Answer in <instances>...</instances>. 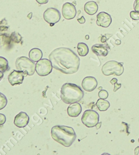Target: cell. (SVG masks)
I'll return each mask as SVG.
<instances>
[{"mask_svg": "<svg viewBox=\"0 0 139 155\" xmlns=\"http://www.w3.org/2000/svg\"><path fill=\"white\" fill-rule=\"evenodd\" d=\"M53 68L65 74L78 71L80 60L76 54L69 48L60 47L53 50L49 56Z\"/></svg>", "mask_w": 139, "mask_h": 155, "instance_id": "obj_1", "label": "cell"}, {"mask_svg": "<svg viewBox=\"0 0 139 155\" xmlns=\"http://www.w3.org/2000/svg\"><path fill=\"white\" fill-rule=\"evenodd\" d=\"M51 136L55 141L65 147H70L76 139V132L72 127L56 125L51 129Z\"/></svg>", "mask_w": 139, "mask_h": 155, "instance_id": "obj_2", "label": "cell"}, {"mask_svg": "<svg viewBox=\"0 0 139 155\" xmlns=\"http://www.w3.org/2000/svg\"><path fill=\"white\" fill-rule=\"evenodd\" d=\"M61 98L67 104L80 102L83 98L84 93L80 87L75 84L66 83L61 88Z\"/></svg>", "mask_w": 139, "mask_h": 155, "instance_id": "obj_3", "label": "cell"}, {"mask_svg": "<svg viewBox=\"0 0 139 155\" xmlns=\"http://www.w3.org/2000/svg\"><path fill=\"white\" fill-rule=\"evenodd\" d=\"M16 68L19 71H23L24 73L25 77L32 76L34 75L35 71L36 64L34 62L32 61L25 56L18 57L15 62Z\"/></svg>", "mask_w": 139, "mask_h": 155, "instance_id": "obj_4", "label": "cell"}, {"mask_svg": "<svg viewBox=\"0 0 139 155\" xmlns=\"http://www.w3.org/2000/svg\"><path fill=\"white\" fill-rule=\"evenodd\" d=\"M102 71L105 76L111 75L120 76L123 73L124 68L122 63L115 61H110L106 62L103 66Z\"/></svg>", "mask_w": 139, "mask_h": 155, "instance_id": "obj_5", "label": "cell"}, {"mask_svg": "<svg viewBox=\"0 0 139 155\" xmlns=\"http://www.w3.org/2000/svg\"><path fill=\"white\" fill-rule=\"evenodd\" d=\"M99 114L95 111L87 110L85 111L82 117V122L86 127H96L99 122Z\"/></svg>", "mask_w": 139, "mask_h": 155, "instance_id": "obj_6", "label": "cell"}, {"mask_svg": "<svg viewBox=\"0 0 139 155\" xmlns=\"http://www.w3.org/2000/svg\"><path fill=\"white\" fill-rule=\"evenodd\" d=\"M52 68V63L49 59H41L36 64L35 70L39 76H46L51 73Z\"/></svg>", "mask_w": 139, "mask_h": 155, "instance_id": "obj_7", "label": "cell"}, {"mask_svg": "<svg viewBox=\"0 0 139 155\" xmlns=\"http://www.w3.org/2000/svg\"><path fill=\"white\" fill-rule=\"evenodd\" d=\"M61 15L59 11L53 8H47L44 13V18L46 22L53 26L60 20Z\"/></svg>", "mask_w": 139, "mask_h": 155, "instance_id": "obj_8", "label": "cell"}, {"mask_svg": "<svg viewBox=\"0 0 139 155\" xmlns=\"http://www.w3.org/2000/svg\"><path fill=\"white\" fill-rule=\"evenodd\" d=\"M24 77V73L23 71L14 70L9 74L8 76V79L11 85L12 86H14L22 84Z\"/></svg>", "mask_w": 139, "mask_h": 155, "instance_id": "obj_9", "label": "cell"}, {"mask_svg": "<svg viewBox=\"0 0 139 155\" xmlns=\"http://www.w3.org/2000/svg\"><path fill=\"white\" fill-rule=\"evenodd\" d=\"M62 14L63 17L66 20L73 19L76 16V7L73 4L66 2L63 4L62 7Z\"/></svg>", "mask_w": 139, "mask_h": 155, "instance_id": "obj_10", "label": "cell"}, {"mask_svg": "<svg viewBox=\"0 0 139 155\" xmlns=\"http://www.w3.org/2000/svg\"><path fill=\"white\" fill-rule=\"evenodd\" d=\"M82 86L85 91L91 92L94 91L97 86V81L94 77L87 76L83 80Z\"/></svg>", "mask_w": 139, "mask_h": 155, "instance_id": "obj_11", "label": "cell"}, {"mask_svg": "<svg viewBox=\"0 0 139 155\" xmlns=\"http://www.w3.org/2000/svg\"><path fill=\"white\" fill-rule=\"evenodd\" d=\"M112 18L109 14L105 12H101L97 15L96 24L98 26L108 28L111 24Z\"/></svg>", "mask_w": 139, "mask_h": 155, "instance_id": "obj_12", "label": "cell"}, {"mask_svg": "<svg viewBox=\"0 0 139 155\" xmlns=\"http://www.w3.org/2000/svg\"><path fill=\"white\" fill-rule=\"evenodd\" d=\"M29 117L26 113L21 111L17 114L14 118V123L17 127H24L27 125Z\"/></svg>", "mask_w": 139, "mask_h": 155, "instance_id": "obj_13", "label": "cell"}, {"mask_svg": "<svg viewBox=\"0 0 139 155\" xmlns=\"http://www.w3.org/2000/svg\"><path fill=\"white\" fill-rule=\"evenodd\" d=\"M82 111V108L81 105L77 102L70 104L67 109L68 115L71 117H78L80 115Z\"/></svg>", "mask_w": 139, "mask_h": 155, "instance_id": "obj_14", "label": "cell"}, {"mask_svg": "<svg viewBox=\"0 0 139 155\" xmlns=\"http://www.w3.org/2000/svg\"><path fill=\"white\" fill-rule=\"evenodd\" d=\"M109 50V47L101 44H96L92 47V51L98 56H107Z\"/></svg>", "mask_w": 139, "mask_h": 155, "instance_id": "obj_15", "label": "cell"}, {"mask_svg": "<svg viewBox=\"0 0 139 155\" xmlns=\"http://www.w3.org/2000/svg\"><path fill=\"white\" fill-rule=\"evenodd\" d=\"M98 6L95 1H89L85 4L84 6V11L87 14L93 15L97 12Z\"/></svg>", "mask_w": 139, "mask_h": 155, "instance_id": "obj_16", "label": "cell"}, {"mask_svg": "<svg viewBox=\"0 0 139 155\" xmlns=\"http://www.w3.org/2000/svg\"><path fill=\"white\" fill-rule=\"evenodd\" d=\"M42 52L38 48H33L29 52V57L33 62H38L42 59Z\"/></svg>", "mask_w": 139, "mask_h": 155, "instance_id": "obj_17", "label": "cell"}, {"mask_svg": "<svg viewBox=\"0 0 139 155\" xmlns=\"http://www.w3.org/2000/svg\"><path fill=\"white\" fill-rule=\"evenodd\" d=\"M96 106L98 109L101 111H104L107 110L110 107V103L109 101L102 98H100L98 100L96 103Z\"/></svg>", "mask_w": 139, "mask_h": 155, "instance_id": "obj_18", "label": "cell"}, {"mask_svg": "<svg viewBox=\"0 0 139 155\" xmlns=\"http://www.w3.org/2000/svg\"><path fill=\"white\" fill-rule=\"evenodd\" d=\"M77 52L80 56H85L89 53V48L88 46L85 43L80 42L77 45Z\"/></svg>", "mask_w": 139, "mask_h": 155, "instance_id": "obj_19", "label": "cell"}, {"mask_svg": "<svg viewBox=\"0 0 139 155\" xmlns=\"http://www.w3.org/2000/svg\"><path fill=\"white\" fill-rule=\"evenodd\" d=\"M9 68L8 62L7 59L0 57V71L5 72Z\"/></svg>", "mask_w": 139, "mask_h": 155, "instance_id": "obj_20", "label": "cell"}, {"mask_svg": "<svg viewBox=\"0 0 139 155\" xmlns=\"http://www.w3.org/2000/svg\"><path fill=\"white\" fill-rule=\"evenodd\" d=\"M7 102V97L4 94L0 93V110L6 107Z\"/></svg>", "mask_w": 139, "mask_h": 155, "instance_id": "obj_21", "label": "cell"}, {"mask_svg": "<svg viewBox=\"0 0 139 155\" xmlns=\"http://www.w3.org/2000/svg\"><path fill=\"white\" fill-rule=\"evenodd\" d=\"M11 38L14 42L19 43L21 42L22 37L20 34L17 32H14L11 35Z\"/></svg>", "mask_w": 139, "mask_h": 155, "instance_id": "obj_22", "label": "cell"}, {"mask_svg": "<svg viewBox=\"0 0 139 155\" xmlns=\"http://www.w3.org/2000/svg\"><path fill=\"white\" fill-rule=\"evenodd\" d=\"M98 96L100 98L107 99L108 97V93L105 90H101L98 93Z\"/></svg>", "mask_w": 139, "mask_h": 155, "instance_id": "obj_23", "label": "cell"}, {"mask_svg": "<svg viewBox=\"0 0 139 155\" xmlns=\"http://www.w3.org/2000/svg\"><path fill=\"white\" fill-rule=\"evenodd\" d=\"M130 16L134 20H139V12L135 11H132L130 13Z\"/></svg>", "mask_w": 139, "mask_h": 155, "instance_id": "obj_24", "label": "cell"}, {"mask_svg": "<svg viewBox=\"0 0 139 155\" xmlns=\"http://www.w3.org/2000/svg\"><path fill=\"white\" fill-rule=\"evenodd\" d=\"M6 121V117L5 115L2 114H0V126L3 125Z\"/></svg>", "mask_w": 139, "mask_h": 155, "instance_id": "obj_25", "label": "cell"}, {"mask_svg": "<svg viewBox=\"0 0 139 155\" xmlns=\"http://www.w3.org/2000/svg\"><path fill=\"white\" fill-rule=\"evenodd\" d=\"M134 9L135 11L139 12V0H135L134 3Z\"/></svg>", "mask_w": 139, "mask_h": 155, "instance_id": "obj_26", "label": "cell"}, {"mask_svg": "<svg viewBox=\"0 0 139 155\" xmlns=\"http://www.w3.org/2000/svg\"><path fill=\"white\" fill-rule=\"evenodd\" d=\"M122 86L121 84L120 83H118V82L115 83L114 84V91L116 92V91H118L120 88H121V87Z\"/></svg>", "mask_w": 139, "mask_h": 155, "instance_id": "obj_27", "label": "cell"}, {"mask_svg": "<svg viewBox=\"0 0 139 155\" xmlns=\"http://www.w3.org/2000/svg\"><path fill=\"white\" fill-rule=\"evenodd\" d=\"M77 21H78L79 23H80V24H84L85 22V18H84L83 16L80 17V18H78L77 20Z\"/></svg>", "mask_w": 139, "mask_h": 155, "instance_id": "obj_28", "label": "cell"}, {"mask_svg": "<svg viewBox=\"0 0 139 155\" xmlns=\"http://www.w3.org/2000/svg\"><path fill=\"white\" fill-rule=\"evenodd\" d=\"M37 2L40 4H46L48 2L49 0H36Z\"/></svg>", "mask_w": 139, "mask_h": 155, "instance_id": "obj_29", "label": "cell"}, {"mask_svg": "<svg viewBox=\"0 0 139 155\" xmlns=\"http://www.w3.org/2000/svg\"><path fill=\"white\" fill-rule=\"evenodd\" d=\"M118 79H115V78H114V79H111V81H110V83H111V84H112V85H114L115 83H116V82H118Z\"/></svg>", "mask_w": 139, "mask_h": 155, "instance_id": "obj_30", "label": "cell"}, {"mask_svg": "<svg viewBox=\"0 0 139 155\" xmlns=\"http://www.w3.org/2000/svg\"><path fill=\"white\" fill-rule=\"evenodd\" d=\"M134 154L135 155H139V147H137L134 150Z\"/></svg>", "mask_w": 139, "mask_h": 155, "instance_id": "obj_31", "label": "cell"}, {"mask_svg": "<svg viewBox=\"0 0 139 155\" xmlns=\"http://www.w3.org/2000/svg\"><path fill=\"white\" fill-rule=\"evenodd\" d=\"M101 41L102 43H105V42L107 41V38H106V37L104 36H102V38H101Z\"/></svg>", "mask_w": 139, "mask_h": 155, "instance_id": "obj_32", "label": "cell"}, {"mask_svg": "<svg viewBox=\"0 0 139 155\" xmlns=\"http://www.w3.org/2000/svg\"><path fill=\"white\" fill-rule=\"evenodd\" d=\"M101 124H102V122H98V123L97 124H96V129H99L100 127H101Z\"/></svg>", "mask_w": 139, "mask_h": 155, "instance_id": "obj_33", "label": "cell"}, {"mask_svg": "<svg viewBox=\"0 0 139 155\" xmlns=\"http://www.w3.org/2000/svg\"><path fill=\"white\" fill-rule=\"evenodd\" d=\"M115 43H116V45H120L121 43V40H116V41H115Z\"/></svg>", "mask_w": 139, "mask_h": 155, "instance_id": "obj_34", "label": "cell"}, {"mask_svg": "<svg viewBox=\"0 0 139 155\" xmlns=\"http://www.w3.org/2000/svg\"><path fill=\"white\" fill-rule=\"evenodd\" d=\"M4 72H1V71H0V81L1 80V79H2V78L4 77Z\"/></svg>", "mask_w": 139, "mask_h": 155, "instance_id": "obj_35", "label": "cell"}, {"mask_svg": "<svg viewBox=\"0 0 139 155\" xmlns=\"http://www.w3.org/2000/svg\"><path fill=\"white\" fill-rule=\"evenodd\" d=\"M32 13H30L29 14H28V16H27V17L29 19H31L32 17Z\"/></svg>", "mask_w": 139, "mask_h": 155, "instance_id": "obj_36", "label": "cell"}, {"mask_svg": "<svg viewBox=\"0 0 139 155\" xmlns=\"http://www.w3.org/2000/svg\"><path fill=\"white\" fill-rule=\"evenodd\" d=\"M85 38H86L87 40H89V35H87V36H85Z\"/></svg>", "mask_w": 139, "mask_h": 155, "instance_id": "obj_37", "label": "cell"}, {"mask_svg": "<svg viewBox=\"0 0 139 155\" xmlns=\"http://www.w3.org/2000/svg\"><path fill=\"white\" fill-rule=\"evenodd\" d=\"M98 89L100 90H101L102 89V86L100 87V88H98Z\"/></svg>", "mask_w": 139, "mask_h": 155, "instance_id": "obj_38", "label": "cell"}, {"mask_svg": "<svg viewBox=\"0 0 139 155\" xmlns=\"http://www.w3.org/2000/svg\"><path fill=\"white\" fill-rule=\"evenodd\" d=\"M138 142H139V139H138Z\"/></svg>", "mask_w": 139, "mask_h": 155, "instance_id": "obj_39", "label": "cell"}]
</instances>
